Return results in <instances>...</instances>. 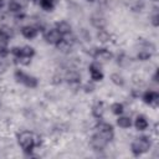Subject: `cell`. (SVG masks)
I'll return each mask as SVG.
<instances>
[{"label": "cell", "instance_id": "6da1fadb", "mask_svg": "<svg viewBox=\"0 0 159 159\" xmlns=\"http://www.w3.org/2000/svg\"><path fill=\"white\" fill-rule=\"evenodd\" d=\"M17 142L25 153H31L34 148H37L41 145V138L37 134L31 132H21L17 135Z\"/></svg>", "mask_w": 159, "mask_h": 159}, {"label": "cell", "instance_id": "7a4b0ae2", "mask_svg": "<svg viewBox=\"0 0 159 159\" xmlns=\"http://www.w3.org/2000/svg\"><path fill=\"white\" fill-rule=\"evenodd\" d=\"M150 145H152V143H150L149 137H145V135L139 137V138H137V139L132 143V145H130L132 153H133L135 157H138V155H140V154L148 152L149 148H150Z\"/></svg>", "mask_w": 159, "mask_h": 159}, {"label": "cell", "instance_id": "3957f363", "mask_svg": "<svg viewBox=\"0 0 159 159\" xmlns=\"http://www.w3.org/2000/svg\"><path fill=\"white\" fill-rule=\"evenodd\" d=\"M14 76H15L16 82L22 83V84H25V86L29 87V88H36V87H37L39 81H37V78L34 77V76H30V75H27V73H25V72H22V71H20V70H16L15 73H14Z\"/></svg>", "mask_w": 159, "mask_h": 159}, {"label": "cell", "instance_id": "277c9868", "mask_svg": "<svg viewBox=\"0 0 159 159\" xmlns=\"http://www.w3.org/2000/svg\"><path fill=\"white\" fill-rule=\"evenodd\" d=\"M97 129H98V133L102 134L108 142H111L114 137V132H113V127L108 123H98L97 125Z\"/></svg>", "mask_w": 159, "mask_h": 159}, {"label": "cell", "instance_id": "5b68a950", "mask_svg": "<svg viewBox=\"0 0 159 159\" xmlns=\"http://www.w3.org/2000/svg\"><path fill=\"white\" fill-rule=\"evenodd\" d=\"M107 143H108V140H107L102 134H99V133L92 135V138H91V145H92V148L96 149V150H102V149H104V147L107 145Z\"/></svg>", "mask_w": 159, "mask_h": 159}, {"label": "cell", "instance_id": "8992f818", "mask_svg": "<svg viewBox=\"0 0 159 159\" xmlns=\"http://www.w3.org/2000/svg\"><path fill=\"white\" fill-rule=\"evenodd\" d=\"M73 42H75L73 39L70 40V37L62 36V39L56 43V47H57L58 51H61V52H63V53H67V52L71 51V48H72V46H73Z\"/></svg>", "mask_w": 159, "mask_h": 159}, {"label": "cell", "instance_id": "52a82bcc", "mask_svg": "<svg viewBox=\"0 0 159 159\" xmlns=\"http://www.w3.org/2000/svg\"><path fill=\"white\" fill-rule=\"evenodd\" d=\"M45 40L47 43H51V45H56L61 39H62V35L56 30V29H51L48 30L46 34H45Z\"/></svg>", "mask_w": 159, "mask_h": 159}, {"label": "cell", "instance_id": "ba28073f", "mask_svg": "<svg viewBox=\"0 0 159 159\" xmlns=\"http://www.w3.org/2000/svg\"><path fill=\"white\" fill-rule=\"evenodd\" d=\"M143 101L147 104H150L153 107H157L158 106V102H159V94L157 92H154V91H147L143 94Z\"/></svg>", "mask_w": 159, "mask_h": 159}, {"label": "cell", "instance_id": "9c48e42d", "mask_svg": "<svg viewBox=\"0 0 159 159\" xmlns=\"http://www.w3.org/2000/svg\"><path fill=\"white\" fill-rule=\"evenodd\" d=\"M94 58L98 60V61H102V62H107L112 58V52L107 48H96L94 50V53H93Z\"/></svg>", "mask_w": 159, "mask_h": 159}, {"label": "cell", "instance_id": "30bf717a", "mask_svg": "<svg viewBox=\"0 0 159 159\" xmlns=\"http://www.w3.org/2000/svg\"><path fill=\"white\" fill-rule=\"evenodd\" d=\"M89 75H91V80H93L94 82H98V81H102L103 80V73L99 68V66L97 63H91L89 67Z\"/></svg>", "mask_w": 159, "mask_h": 159}, {"label": "cell", "instance_id": "8fae6325", "mask_svg": "<svg viewBox=\"0 0 159 159\" xmlns=\"http://www.w3.org/2000/svg\"><path fill=\"white\" fill-rule=\"evenodd\" d=\"M37 32H39V29L36 26H31V25H27V26H24L21 29V34L24 37L31 40V39H35L37 36Z\"/></svg>", "mask_w": 159, "mask_h": 159}, {"label": "cell", "instance_id": "7c38bea8", "mask_svg": "<svg viewBox=\"0 0 159 159\" xmlns=\"http://www.w3.org/2000/svg\"><path fill=\"white\" fill-rule=\"evenodd\" d=\"M55 29L62 35V36H67L71 34V25L67 21H58L55 25Z\"/></svg>", "mask_w": 159, "mask_h": 159}, {"label": "cell", "instance_id": "4fadbf2b", "mask_svg": "<svg viewBox=\"0 0 159 159\" xmlns=\"http://www.w3.org/2000/svg\"><path fill=\"white\" fill-rule=\"evenodd\" d=\"M66 80H67V82H68L71 86H78L80 82H81V76H80L78 72H76V71H71V72L67 73Z\"/></svg>", "mask_w": 159, "mask_h": 159}, {"label": "cell", "instance_id": "5bb4252c", "mask_svg": "<svg viewBox=\"0 0 159 159\" xmlns=\"http://www.w3.org/2000/svg\"><path fill=\"white\" fill-rule=\"evenodd\" d=\"M12 36H14V31L10 26H7V25H1L0 26V39L10 40Z\"/></svg>", "mask_w": 159, "mask_h": 159}, {"label": "cell", "instance_id": "9a60e30c", "mask_svg": "<svg viewBox=\"0 0 159 159\" xmlns=\"http://www.w3.org/2000/svg\"><path fill=\"white\" fill-rule=\"evenodd\" d=\"M91 22H92V25H93L96 29H98V30L104 29V26H106V20H104L103 17L98 16V15H93V16L91 17Z\"/></svg>", "mask_w": 159, "mask_h": 159}, {"label": "cell", "instance_id": "2e32d148", "mask_svg": "<svg viewBox=\"0 0 159 159\" xmlns=\"http://www.w3.org/2000/svg\"><path fill=\"white\" fill-rule=\"evenodd\" d=\"M103 112H104L103 102H97V103L92 107V114H93V117H96V118H98V119L102 118Z\"/></svg>", "mask_w": 159, "mask_h": 159}, {"label": "cell", "instance_id": "e0dca14e", "mask_svg": "<svg viewBox=\"0 0 159 159\" xmlns=\"http://www.w3.org/2000/svg\"><path fill=\"white\" fill-rule=\"evenodd\" d=\"M134 125L138 130H144V129L148 128V120L144 116H138L135 122H134Z\"/></svg>", "mask_w": 159, "mask_h": 159}, {"label": "cell", "instance_id": "ac0fdd59", "mask_svg": "<svg viewBox=\"0 0 159 159\" xmlns=\"http://www.w3.org/2000/svg\"><path fill=\"white\" fill-rule=\"evenodd\" d=\"M7 9L11 11V12H21L22 10V5L20 4V1L17 0H10L9 4H7Z\"/></svg>", "mask_w": 159, "mask_h": 159}, {"label": "cell", "instance_id": "d6986e66", "mask_svg": "<svg viewBox=\"0 0 159 159\" xmlns=\"http://www.w3.org/2000/svg\"><path fill=\"white\" fill-rule=\"evenodd\" d=\"M117 124L120 127V128H129L132 125V120L129 117H125V116H119L118 119H117Z\"/></svg>", "mask_w": 159, "mask_h": 159}, {"label": "cell", "instance_id": "ffe728a7", "mask_svg": "<svg viewBox=\"0 0 159 159\" xmlns=\"http://www.w3.org/2000/svg\"><path fill=\"white\" fill-rule=\"evenodd\" d=\"M39 2H40V6L46 11H52L56 5V0H40Z\"/></svg>", "mask_w": 159, "mask_h": 159}, {"label": "cell", "instance_id": "44dd1931", "mask_svg": "<svg viewBox=\"0 0 159 159\" xmlns=\"http://www.w3.org/2000/svg\"><path fill=\"white\" fill-rule=\"evenodd\" d=\"M7 43H9V40L0 39V57H6L9 55L10 50L7 47Z\"/></svg>", "mask_w": 159, "mask_h": 159}, {"label": "cell", "instance_id": "7402d4cb", "mask_svg": "<svg viewBox=\"0 0 159 159\" xmlns=\"http://www.w3.org/2000/svg\"><path fill=\"white\" fill-rule=\"evenodd\" d=\"M111 81L116 84V86H123L124 84V78L119 75V73H112L111 75Z\"/></svg>", "mask_w": 159, "mask_h": 159}, {"label": "cell", "instance_id": "603a6c76", "mask_svg": "<svg viewBox=\"0 0 159 159\" xmlns=\"http://www.w3.org/2000/svg\"><path fill=\"white\" fill-rule=\"evenodd\" d=\"M109 34L104 30V29H101L98 32H97V39L101 41V42H107V41H109Z\"/></svg>", "mask_w": 159, "mask_h": 159}, {"label": "cell", "instance_id": "cb8c5ba5", "mask_svg": "<svg viewBox=\"0 0 159 159\" xmlns=\"http://www.w3.org/2000/svg\"><path fill=\"white\" fill-rule=\"evenodd\" d=\"M111 109H112V113H114L116 116H120L123 113V104L119 102H116L111 106Z\"/></svg>", "mask_w": 159, "mask_h": 159}, {"label": "cell", "instance_id": "d4e9b609", "mask_svg": "<svg viewBox=\"0 0 159 159\" xmlns=\"http://www.w3.org/2000/svg\"><path fill=\"white\" fill-rule=\"evenodd\" d=\"M150 57H152V52H149V51H147V50H140V51L138 52V55H137V58L140 60V61H147V60H149Z\"/></svg>", "mask_w": 159, "mask_h": 159}, {"label": "cell", "instance_id": "484cf974", "mask_svg": "<svg viewBox=\"0 0 159 159\" xmlns=\"http://www.w3.org/2000/svg\"><path fill=\"white\" fill-rule=\"evenodd\" d=\"M21 50H22V55L21 56H26V57L31 58L35 55V50L31 46H24V47H21Z\"/></svg>", "mask_w": 159, "mask_h": 159}, {"label": "cell", "instance_id": "4316f807", "mask_svg": "<svg viewBox=\"0 0 159 159\" xmlns=\"http://www.w3.org/2000/svg\"><path fill=\"white\" fill-rule=\"evenodd\" d=\"M15 62L16 63H20L22 66H27V65H30L31 58L30 57H26V56H19V57H15Z\"/></svg>", "mask_w": 159, "mask_h": 159}, {"label": "cell", "instance_id": "83f0119b", "mask_svg": "<svg viewBox=\"0 0 159 159\" xmlns=\"http://www.w3.org/2000/svg\"><path fill=\"white\" fill-rule=\"evenodd\" d=\"M11 53H12L15 57H19V56L22 55V50H21V47L16 46V47H12V48H11Z\"/></svg>", "mask_w": 159, "mask_h": 159}, {"label": "cell", "instance_id": "f1b7e54d", "mask_svg": "<svg viewBox=\"0 0 159 159\" xmlns=\"http://www.w3.org/2000/svg\"><path fill=\"white\" fill-rule=\"evenodd\" d=\"M152 24H153L155 27L159 25V15H158V14H154V15L152 16Z\"/></svg>", "mask_w": 159, "mask_h": 159}, {"label": "cell", "instance_id": "f546056e", "mask_svg": "<svg viewBox=\"0 0 159 159\" xmlns=\"http://www.w3.org/2000/svg\"><path fill=\"white\" fill-rule=\"evenodd\" d=\"M83 88H84V91H86V92H92L94 87H93V84H92V83H89V82H88V83H86V84H84V87H83Z\"/></svg>", "mask_w": 159, "mask_h": 159}, {"label": "cell", "instance_id": "4dcf8cb0", "mask_svg": "<svg viewBox=\"0 0 159 159\" xmlns=\"http://www.w3.org/2000/svg\"><path fill=\"white\" fill-rule=\"evenodd\" d=\"M4 4H5V0H0V9L4 6Z\"/></svg>", "mask_w": 159, "mask_h": 159}, {"label": "cell", "instance_id": "1f68e13d", "mask_svg": "<svg viewBox=\"0 0 159 159\" xmlns=\"http://www.w3.org/2000/svg\"><path fill=\"white\" fill-rule=\"evenodd\" d=\"M87 1H89V2H93V1H96V0H87Z\"/></svg>", "mask_w": 159, "mask_h": 159}, {"label": "cell", "instance_id": "d6a6232c", "mask_svg": "<svg viewBox=\"0 0 159 159\" xmlns=\"http://www.w3.org/2000/svg\"><path fill=\"white\" fill-rule=\"evenodd\" d=\"M31 1H37V0H31ZM39 1H40V0H39Z\"/></svg>", "mask_w": 159, "mask_h": 159}]
</instances>
